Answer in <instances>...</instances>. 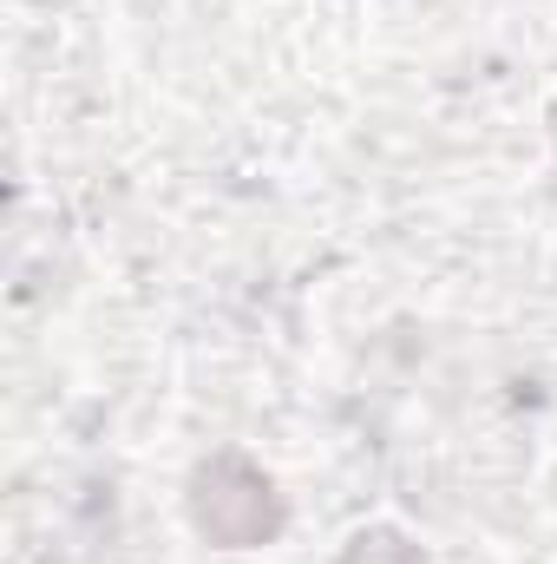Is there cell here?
Returning <instances> with one entry per match:
<instances>
[{
	"label": "cell",
	"instance_id": "obj_1",
	"mask_svg": "<svg viewBox=\"0 0 557 564\" xmlns=\"http://www.w3.org/2000/svg\"><path fill=\"white\" fill-rule=\"evenodd\" d=\"M190 512H197V532L217 539V545H230V552L263 545V539L282 525L270 479H263L250 459H237V453H223V459H210V466L197 473Z\"/></svg>",
	"mask_w": 557,
	"mask_h": 564
},
{
	"label": "cell",
	"instance_id": "obj_2",
	"mask_svg": "<svg viewBox=\"0 0 557 564\" xmlns=\"http://www.w3.org/2000/svg\"><path fill=\"white\" fill-rule=\"evenodd\" d=\"M341 564H419V552L407 539H394V532H361Z\"/></svg>",
	"mask_w": 557,
	"mask_h": 564
}]
</instances>
